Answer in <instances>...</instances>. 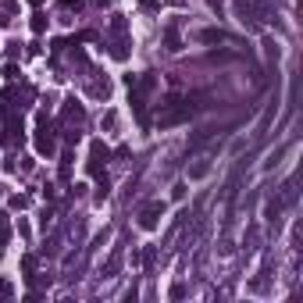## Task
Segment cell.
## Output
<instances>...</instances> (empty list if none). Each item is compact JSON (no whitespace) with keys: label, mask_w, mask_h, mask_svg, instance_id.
<instances>
[{"label":"cell","mask_w":303,"mask_h":303,"mask_svg":"<svg viewBox=\"0 0 303 303\" xmlns=\"http://www.w3.org/2000/svg\"><path fill=\"white\" fill-rule=\"evenodd\" d=\"M129 22H125V14H114L111 18V39H107V50H111V57L114 61H129Z\"/></svg>","instance_id":"cell-1"},{"label":"cell","mask_w":303,"mask_h":303,"mask_svg":"<svg viewBox=\"0 0 303 303\" xmlns=\"http://www.w3.org/2000/svg\"><path fill=\"white\" fill-rule=\"evenodd\" d=\"M36 122H39V125H36V139H32V143H36V153H39V157H50V153L57 150V139H54V125H50L47 111H39V114H36Z\"/></svg>","instance_id":"cell-2"},{"label":"cell","mask_w":303,"mask_h":303,"mask_svg":"<svg viewBox=\"0 0 303 303\" xmlns=\"http://www.w3.org/2000/svg\"><path fill=\"white\" fill-rule=\"evenodd\" d=\"M107 160H111L107 143H104V139H93V143H89V160H86V171H89V175H100Z\"/></svg>","instance_id":"cell-3"},{"label":"cell","mask_w":303,"mask_h":303,"mask_svg":"<svg viewBox=\"0 0 303 303\" xmlns=\"http://www.w3.org/2000/svg\"><path fill=\"white\" fill-rule=\"evenodd\" d=\"M160 214H164V204H147V207L139 211V228L153 232V228L160 225Z\"/></svg>","instance_id":"cell-4"},{"label":"cell","mask_w":303,"mask_h":303,"mask_svg":"<svg viewBox=\"0 0 303 303\" xmlns=\"http://www.w3.org/2000/svg\"><path fill=\"white\" fill-rule=\"evenodd\" d=\"M196 39L200 43H225V39H232L225 29H204V32H196Z\"/></svg>","instance_id":"cell-5"},{"label":"cell","mask_w":303,"mask_h":303,"mask_svg":"<svg viewBox=\"0 0 303 303\" xmlns=\"http://www.w3.org/2000/svg\"><path fill=\"white\" fill-rule=\"evenodd\" d=\"M164 43H168V50H182V39H178V29L175 25L164 29Z\"/></svg>","instance_id":"cell-6"},{"label":"cell","mask_w":303,"mask_h":303,"mask_svg":"<svg viewBox=\"0 0 303 303\" xmlns=\"http://www.w3.org/2000/svg\"><path fill=\"white\" fill-rule=\"evenodd\" d=\"M0 11H4V18H0V25H7V22H11L7 14H14V11H18V0H4V4H0Z\"/></svg>","instance_id":"cell-7"},{"label":"cell","mask_w":303,"mask_h":303,"mask_svg":"<svg viewBox=\"0 0 303 303\" xmlns=\"http://www.w3.org/2000/svg\"><path fill=\"white\" fill-rule=\"evenodd\" d=\"M22 271H25V278H32V271H36V257H32V253L22 257Z\"/></svg>","instance_id":"cell-8"},{"label":"cell","mask_w":303,"mask_h":303,"mask_svg":"<svg viewBox=\"0 0 303 303\" xmlns=\"http://www.w3.org/2000/svg\"><path fill=\"white\" fill-rule=\"evenodd\" d=\"M29 25H32V32L39 36V32L47 29V14H32V22H29Z\"/></svg>","instance_id":"cell-9"},{"label":"cell","mask_w":303,"mask_h":303,"mask_svg":"<svg viewBox=\"0 0 303 303\" xmlns=\"http://www.w3.org/2000/svg\"><path fill=\"white\" fill-rule=\"evenodd\" d=\"M207 171H211V160H200V164H196V168L189 171V178H204Z\"/></svg>","instance_id":"cell-10"},{"label":"cell","mask_w":303,"mask_h":303,"mask_svg":"<svg viewBox=\"0 0 303 303\" xmlns=\"http://www.w3.org/2000/svg\"><path fill=\"white\" fill-rule=\"evenodd\" d=\"M107 189H111V186H107V178H100V186H96V204H104V200H107Z\"/></svg>","instance_id":"cell-11"},{"label":"cell","mask_w":303,"mask_h":303,"mask_svg":"<svg viewBox=\"0 0 303 303\" xmlns=\"http://www.w3.org/2000/svg\"><path fill=\"white\" fill-rule=\"evenodd\" d=\"M7 204H11V207H14V211H25V207H29V196H11V200H7Z\"/></svg>","instance_id":"cell-12"},{"label":"cell","mask_w":303,"mask_h":303,"mask_svg":"<svg viewBox=\"0 0 303 303\" xmlns=\"http://www.w3.org/2000/svg\"><path fill=\"white\" fill-rule=\"evenodd\" d=\"M14 296V286L11 282H0V300H11Z\"/></svg>","instance_id":"cell-13"},{"label":"cell","mask_w":303,"mask_h":303,"mask_svg":"<svg viewBox=\"0 0 303 303\" xmlns=\"http://www.w3.org/2000/svg\"><path fill=\"white\" fill-rule=\"evenodd\" d=\"M4 78H18V65H14V61L4 65Z\"/></svg>","instance_id":"cell-14"},{"label":"cell","mask_w":303,"mask_h":303,"mask_svg":"<svg viewBox=\"0 0 303 303\" xmlns=\"http://www.w3.org/2000/svg\"><path fill=\"white\" fill-rule=\"evenodd\" d=\"M182 296H186V286L175 282V286H171V300H182Z\"/></svg>","instance_id":"cell-15"},{"label":"cell","mask_w":303,"mask_h":303,"mask_svg":"<svg viewBox=\"0 0 303 303\" xmlns=\"http://www.w3.org/2000/svg\"><path fill=\"white\" fill-rule=\"evenodd\" d=\"M139 7L143 11H157V0H139Z\"/></svg>","instance_id":"cell-16"},{"label":"cell","mask_w":303,"mask_h":303,"mask_svg":"<svg viewBox=\"0 0 303 303\" xmlns=\"http://www.w3.org/2000/svg\"><path fill=\"white\" fill-rule=\"evenodd\" d=\"M82 0H61V7H78Z\"/></svg>","instance_id":"cell-17"},{"label":"cell","mask_w":303,"mask_h":303,"mask_svg":"<svg viewBox=\"0 0 303 303\" xmlns=\"http://www.w3.org/2000/svg\"><path fill=\"white\" fill-rule=\"evenodd\" d=\"M4 225H7V214H4V211H0V228H4Z\"/></svg>","instance_id":"cell-18"},{"label":"cell","mask_w":303,"mask_h":303,"mask_svg":"<svg viewBox=\"0 0 303 303\" xmlns=\"http://www.w3.org/2000/svg\"><path fill=\"white\" fill-rule=\"evenodd\" d=\"M96 4H100V7H107V4H111V0H96Z\"/></svg>","instance_id":"cell-19"},{"label":"cell","mask_w":303,"mask_h":303,"mask_svg":"<svg viewBox=\"0 0 303 303\" xmlns=\"http://www.w3.org/2000/svg\"><path fill=\"white\" fill-rule=\"evenodd\" d=\"M29 4H32V7H39V4H43V0H29Z\"/></svg>","instance_id":"cell-20"},{"label":"cell","mask_w":303,"mask_h":303,"mask_svg":"<svg viewBox=\"0 0 303 303\" xmlns=\"http://www.w3.org/2000/svg\"><path fill=\"white\" fill-rule=\"evenodd\" d=\"M171 4H186V0H171Z\"/></svg>","instance_id":"cell-21"}]
</instances>
